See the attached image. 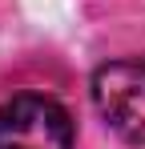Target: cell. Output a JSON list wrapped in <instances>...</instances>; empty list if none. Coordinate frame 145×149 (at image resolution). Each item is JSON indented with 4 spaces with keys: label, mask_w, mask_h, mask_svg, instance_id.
<instances>
[{
    "label": "cell",
    "mask_w": 145,
    "mask_h": 149,
    "mask_svg": "<svg viewBox=\"0 0 145 149\" xmlns=\"http://www.w3.org/2000/svg\"><path fill=\"white\" fill-rule=\"evenodd\" d=\"M93 101L113 133L145 145V61H113L93 77Z\"/></svg>",
    "instance_id": "obj_1"
},
{
    "label": "cell",
    "mask_w": 145,
    "mask_h": 149,
    "mask_svg": "<svg viewBox=\"0 0 145 149\" xmlns=\"http://www.w3.org/2000/svg\"><path fill=\"white\" fill-rule=\"evenodd\" d=\"M0 149H72V121L52 97H12L0 105Z\"/></svg>",
    "instance_id": "obj_2"
}]
</instances>
